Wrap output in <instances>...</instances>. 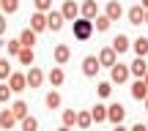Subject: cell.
Here are the masks:
<instances>
[{"instance_id": "1", "label": "cell", "mask_w": 148, "mask_h": 131, "mask_svg": "<svg viewBox=\"0 0 148 131\" xmlns=\"http://www.w3.org/2000/svg\"><path fill=\"white\" fill-rule=\"evenodd\" d=\"M71 33L77 41H88L90 36H93V25H90L88 19H74L71 22Z\"/></svg>"}, {"instance_id": "2", "label": "cell", "mask_w": 148, "mask_h": 131, "mask_svg": "<svg viewBox=\"0 0 148 131\" xmlns=\"http://www.w3.org/2000/svg\"><path fill=\"white\" fill-rule=\"evenodd\" d=\"M123 82H129V66L115 63L110 68V85H123Z\"/></svg>"}, {"instance_id": "3", "label": "cell", "mask_w": 148, "mask_h": 131, "mask_svg": "<svg viewBox=\"0 0 148 131\" xmlns=\"http://www.w3.org/2000/svg\"><path fill=\"white\" fill-rule=\"evenodd\" d=\"M123 117H126V107L123 104H107V120L112 123V126H121L123 123Z\"/></svg>"}, {"instance_id": "4", "label": "cell", "mask_w": 148, "mask_h": 131, "mask_svg": "<svg viewBox=\"0 0 148 131\" xmlns=\"http://www.w3.org/2000/svg\"><path fill=\"white\" fill-rule=\"evenodd\" d=\"M44 79H47V74H44L38 66H30V68H27V74H25L27 88H41V85H44Z\"/></svg>"}, {"instance_id": "5", "label": "cell", "mask_w": 148, "mask_h": 131, "mask_svg": "<svg viewBox=\"0 0 148 131\" xmlns=\"http://www.w3.org/2000/svg\"><path fill=\"white\" fill-rule=\"evenodd\" d=\"M5 85H8L11 93H22V90H27V82H25V74H22V71H11V77L5 79Z\"/></svg>"}, {"instance_id": "6", "label": "cell", "mask_w": 148, "mask_h": 131, "mask_svg": "<svg viewBox=\"0 0 148 131\" xmlns=\"http://www.w3.org/2000/svg\"><path fill=\"white\" fill-rule=\"evenodd\" d=\"M96 16H99V3H96V0H85V3L79 5V19L93 22Z\"/></svg>"}, {"instance_id": "7", "label": "cell", "mask_w": 148, "mask_h": 131, "mask_svg": "<svg viewBox=\"0 0 148 131\" xmlns=\"http://www.w3.org/2000/svg\"><path fill=\"white\" fill-rule=\"evenodd\" d=\"M129 47H132V38L126 36V33H118L115 38H112V44H110V49L115 55H123V52H129Z\"/></svg>"}, {"instance_id": "8", "label": "cell", "mask_w": 148, "mask_h": 131, "mask_svg": "<svg viewBox=\"0 0 148 131\" xmlns=\"http://www.w3.org/2000/svg\"><path fill=\"white\" fill-rule=\"evenodd\" d=\"M60 16H63L66 22L79 19V5L74 3V0H63V5H60Z\"/></svg>"}, {"instance_id": "9", "label": "cell", "mask_w": 148, "mask_h": 131, "mask_svg": "<svg viewBox=\"0 0 148 131\" xmlns=\"http://www.w3.org/2000/svg\"><path fill=\"white\" fill-rule=\"evenodd\" d=\"M99 60H96V55H85L82 58V74L85 77H96V74H99Z\"/></svg>"}, {"instance_id": "10", "label": "cell", "mask_w": 148, "mask_h": 131, "mask_svg": "<svg viewBox=\"0 0 148 131\" xmlns=\"http://www.w3.org/2000/svg\"><path fill=\"white\" fill-rule=\"evenodd\" d=\"M63 16H60V11H47V30H52V33H58V30H63Z\"/></svg>"}, {"instance_id": "11", "label": "cell", "mask_w": 148, "mask_h": 131, "mask_svg": "<svg viewBox=\"0 0 148 131\" xmlns=\"http://www.w3.org/2000/svg\"><path fill=\"white\" fill-rule=\"evenodd\" d=\"M30 30L36 33V36L47 30V14H38V11H33V14H30Z\"/></svg>"}, {"instance_id": "12", "label": "cell", "mask_w": 148, "mask_h": 131, "mask_svg": "<svg viewBox=\"0 0 148 131\" xmlns=\"http://www.w3.org/2000/svg\"><path fill=\"white\" fill-rule=\"evenodd\" d=\"M96 60H99V66H107V68H112V66L118 63V55L112 52L110 47H104V49H101L99 55H96Z\"/></svg>"}, {"instance_id": "13", "label": "cell", "mask_w": 148, "mask_h": 131, "mask_svg": "<svg viewBox=\"0 0 148 131\" xmlns=\"http://www.w3.org/2000/svg\"><path fill=\"white\" fill-rule=\"evenodd\" d=\"M148 71V63H145V58H134L132 63H129V77H137V79H143V74Z\"/></svg>"}, {"instance_id": "14", "label": "cell", "mask_w": 148, "mask_h": 131, "mask_svg": "<svg viewBox=\"0 0 148 131\" xmlns=\"http://www.w3.org/2000/svg\"><path fill=\"white\" fill-rule=\"evenodd\" d=\"M52 58H55V63H58V66L69 63V58H71V49H69V44H58V47L52 49Z\"/></svg>"}, {"instance_id": "15", "label": "cell", "mask_w": 148, "mask_h": 131, "mask_svg": "<svg viewBox=\"0 0 148 131\" xmlns=\"http://www.w3.org/2000/svg\"><path fill=\"white\" fill-rule=\"evenodd\" d=\"M121 14H123V5L118 3V0H110V3L104 5V16L110 22H115V19H121Z\"/></svg>"}, {"instance_id": "16", "label": "cell", "mask_w": 148, "mask_h": 131, "mask_svg": "<svg viewBox=\"0 0 148 131\" xmlns=\"http://www.w3.org/2000/svg\"><path fill=\"white\" fill-rule=\"evenodd\" d=\"M47 82L52 85V88H60V85L66 82V71H63L60 66H52V71L47 74Z\"/></svg>"}, {"instance_id": "17", "label": "cell", "mask_w": 148, "mask_h": 131, "mask_svg": "<svg viewBox=\"0 0 148 131\" xmlns=\"http://www.w3.org/2000/svg\"><path fill=\"white\" fill-rule=\"evenodd\" d=\"M8 109H11V115L16 117V123H19L22 117H27V115H30V112H27V104H25V101H22V98H16L14 104L8 107Z\"/></svg>"}, {"instance_id": "18", "label": "cell", "mask_w": 148, "mask_h": 131, "mask_svg": "<svg viewBox=\"0 0 148 131\" xmlns=\"http://www.w3.org/2000/svg\"><path fill=\"white\" fill-rule=\"evenodd\" d=\"M132 98L134 101H145L148 98V85L143 82V79H137V82L132 85Z\"/></svg>"}, {"instance_id": "19", "label": "cell", "mask_w": 148, "mask_h": 131, "mask_svg": "<svg viewBox=\"0 0 148 131\" xmlns=\"http://www.w3.org/2000/svg\"><path fill=\"white\" fill-rule=\"evenodd\" d=\"M126 16H129V22H132V25H143V19H145V8H143V5H132V8L126 11Z\"/></svg>"}, {"instance_id": "20", "label": "cell", "mask_w": 148, "mask_h": 131, "mask_svg": "<svg viewBox=\"0 0 148 131\" xmlns=\"http://www.w3.org/2000/svg\"><path fill=\"white\" fill-rule=\"evenodd\" d=\"M16 38H19L22 49H33V44H36V33H33L30 27H25V30H22V33H19Z\"/></svg>"}, {"instance_id": "21", "label": "cell", "mask_w": 148, "mask_h": 131, "mask_svg": "<svg viewBox=\"0 0 148 131\" xmlns=\"http://www.w3.org/2000/svg\"><path fill=\"white\" fill-rule=\"evenodd\" d=\"M16 126V117L11 115V109H0V128L3 131H11Z\"/></svg>"}, {"instance_id": "22", "label": "cell", "mask_w": 148, "mask_h": 131, "mask_svg": "<svg viewBox=\"0 0 148 131\" xmlns=\"http://www.w3.org/2000/svg\"><path fill=\"white\" fill-rule=\"evenodd\" d=\"M44 104H47V109H60L63 98H60V93H58V90H49V93L44 96Z\"/></svg>"}, {"instance_id": "23", "label": "cell", "mask_w": 148, "mask_h": 131, "mask_svg": "<svg viewBox=\"0 0 148 131\" xmlns=\"http://www.w3.org/2000/svg\"><path fill=\"white\" fill-rule=\"evenodd\" d=\"M129 49H134V55H137V58H145V55H148V38H143V36L134 38Z\"/></svg>"}, {"instance_id": "24", "label": "cell", "mask_w": 148, "mask_h": 131, "mask_svg": "<svg viewBox=\"0 0 148 131\" xmlns=\"http://www.w3.org/2000/svg\"><path fill=\"white\" fill-rule=\"evenodd\" d=\"M90 120L93 123H104L107 120V104H96L93 109H90Z\"/></svg>"}, {"instance_id": "25", "label": "cell", "mask_w": 148, "mask_h": 131, "mask_svg": "<svg viewBox=\"0 0 148 131\" xmlns=\"http://www.w3.org/2000/svg\"><path fill=\"white\" fill-rule=\"evenodd\" d=\"M90 25H93V30H99V33H107V30H110V25H112V22L107 19L104 14H99V16L93 19V22H90Z\"/></svg>"}, {"instance_id": "26", "label": "cell", "mask_w": 148, "mask_h": 131, "mask_svg": "<svg viewBox=\"0 0 148 131\" xmlns=\"http://www.w3.org/2000/svg\"><path fill=\"white\" fill-rule=\"evenodd\" d=\"M74 126L82 128V131H85V128H90V126H93V120H90V112H85V109H82V112H77V123H74Z\"/></svg>"}, {"instance_id": "27", "label": "cell", "mask_w": 148, "mask_h": 131, "mask_svg": "<svg viewBox=\"0 0 148 131\" xmlns=\"http://www.w3.org/2000/svg\"><path fill=\"white\" fill-rule=\"evenodd\" d=\"M16 60H19L22 66H33L36 63V52H33V49H22V52L16 55Z\"/></svg>"}, {"instance_id": "28", "label": "cell", "mask_w": 148, "mask_h": 131, "mask_svg": "<svg viewBox=\"0 0 148 131\" xmlns=\"http://www.w3.org/2000/svg\"><path fill=\"white\" fill-rule=\"evenodd\" d=\"M60 120H63L66 128H71L74 123H77V109H63V112H60Z\"/></svg>"}, {"instance_id": "29", "label": "cell", "mask_w": 148, "mask_h": 131, "mask_svg": "<svg viewBox=\"0 0 148 131\" xmlns=\"http://www.w3.org/2000/svg\"><path fill=\"white\" fill-rule=\"evenodd\" d=\"M19 128L22 131H38V120L33 115H27V117H22V120H19Z\"/></svg>"}, {"instance_id": "30", "label": "cell", "mask_w": 148, "mask_h": 131, "mask_svg": "<svg viewBox=\"0 0 148 131\" xmlns=\"http://www.w3.org/2000/svg\"><path fill=\"white\" fill-rule=\"evenodd\" d=\"M3 47L8 49V55H11V58H16V55L22 52V44H19V38H8V41L3 44Z\"/></svg>"}, {"instance_id": "31", "label": "cell", "mask_w": 148, "mask_h": 131, "mask_svg": "<svg viewBox=\"0 0 148 131\" xmlns=\"http://www.w3.org/2000/svg\"><path fill=\"white\" fill-rule=\"evenodd\" d=\"M16 11H19V0H3L0 14H16Z\"/></svg>"}, {"instance_id": "32", "label": "cell", "mask_w": 148, "mask_h": 131, "mask_svg": "<svg viewBox=\"0 0 148 131\" xmlns=\"http://www.w3.org/2000/svg\"><path fill=\"white\" fill-rule=\"evenodd\" d=\"M11 77V63H8V58H0V79H8Z\"/></svg>"}, {"instance_id": "33", "label": "cell", "mask_w": 148, "mask_h": 131, "mask_svg": "<svg viewBox=\"0 0 148 131\" xmlns=\"http://www.w3.org/2000/svg\"><path fill=\"white\" fill-rule=\"evenodd\" d=\"M33 3H36V11H38V14L52 11V0H33Z\"/></svg>"}, {"instance_id": "34", "label": "cell", "mask_w": 148, "mask_h": 131, "mask_svg": "<svg viewBox=\"0 0 148 131\" xmlns=\"http://www.w3.org/2000/svg\"><path fill=\"white\" fill-rule=\"evenodd\" d=\"M96 90H99V96H101V98H110L112 85H110V82H99V88H96Z\"/></svg>"}, {"instance_id": "35", "label": "cell", "mask_w": 148, "mask_h": 131, "mask_svg": "<svg viewBox=\"0 0 148 131\" xmlns=\"http://www.w3.org/2000/svg\"><path fill=\"white\" fill-rule=\"evenodd\" d=\"M8 98H11V90H8V85L3 82V85H0V104H5Z\"/></svg>"}, {"instance_id": "36", "label": "cell", "mask_w": 148, "mask_h": 131, "mask_svg": "<svg viewBox=\"0 0 148 131\" xmlns=\"http://www.w3.org/2000/svg\"><path fill=\"white\" fill-rule=\"evenodd\" d=\"M5 27H8V22H5V14H0V36L5 33Z\"/></svg>"}, {"instance_id": "37", "label": "cell", "mask_w": 148, "mask_h": 131, "mask_svg": "<svg viewBox=\"0 0 148 131\" xmlns=\"http://www.w3.org/2000/svg\"><path fill=\"white\" fill-rule=\"evenodd\" d=\"M129 131H148V128H145V123H134V126L129 128Z\"/></svg>"}, {"instance_id": "38", "label": "cell", "mask_w": 148, "mask_h": 131, "mask_svg": "<svg viewBox=\"0 0 148 131\" xmlns=\"http://www.w3.org/2000/svg\"><path fill=\"white\" fill-rule=\"evenodd\" d=\"M112 131H129V128H126V126L121 123V126H112Z\"/></svg>"}, {"instance_id": "39", "label": "cell", "mask_w": 148, "mask_h": 131, "mask_svg": "<svg viewBox=\"0 0 148 131\" xmlns=\"http://www.w3.org/2000/svg\"><path fill=\"white\" fill-rule=\"evenodd\" d=\"M140 5H143V8L148 11V0H140Z\"/></svg>"}, {"instance_id": "40", "label": "cell", "mask_w": 148, "mask_h": 131, "mask_svg": "<svg viewBox=\"0 0 148 131\" xmlns=\"http://www.w3.org/2000/svg\"><path fill=\"white\" fill-rule=\"evenodd\" d=\"M143 82H145V85H148V71H145V74H143Z\"/></svg>"}, {"instance_id": "41", "label": "cell", "mask_w": 148, "mask_h": 131, "mask_svg": "<svg viewBox=\"0 0 148 131\" xmlns=\"http://www.w3.org/2000/svg\"><path fill=\"white\" fill-rule=\"evenodd\" d=\"M143 25H148V11H145V19H143Z\"/></svg>"}, {"instance_id": "42", "label": "cell", "mask_w": 148, "mask_h": 131, "mask_svg": "<svg viewBox=\"0 0 148 131\" xmlns=\"http://www.w3.org/2000/svg\"><path fill=\"white\" fill-rule=\"evenodd\" d=\"M58 131H71V128H66V126H60V128H58Z\"/></svg>"}, {"instance_id": "43", "label": "cell", "mask_w": 148, "mask_h": 131, "mask_svg": "<svg viewBox=\"0 0 148 131\" xmlns=\"http://www.w3.org/2000/svg\"><path fill=\"white\" fill-rule=\"evenodd\" d=\"M143 104H145V109H148V98H145V101H143Z\"/></svg>"}, {"instance_id": "44", "label": "cell", "mask_w": 148, "mask_h": 131, "mask_svg": "<svg viewBox=\"0 0 148 131\" xmlns=\"http://www.w3.org/2000/svg\"><path fill=\"white\" fill-rule=\"evenodd\" d=\"M145 128H148V120H145Z\"/></svg>"}, {"instance_id": "45", "label": "cell", "mask_w": 148, "mask_h": 131, "mask_svg": "<svg viewBox=\"0 0 148 131\" xmlns=\"http://www.w3.org/2000/svg\"><path fill=\"white\" fill-rule=\"evenodd\" d=\"M0 5H3V0H0Z\"/></svg>"}]
</instances>
